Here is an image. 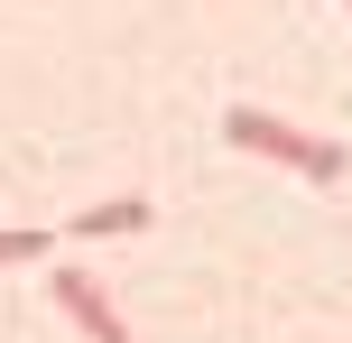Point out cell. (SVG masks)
<instances>
[{"label":"cell","instance_id":"6da1fadb","mask_svg":"<svg viewBox=\"0 0 352 343\" xmlns=\"http://www.w3.org/2000/svg\"><path fill=\"white\" fill-rule=\"evenodd\" d=\"M223 140L241 148V158L297 167V177H316V186H343V177H352V148H343V140L297 130V121H278V111H260V102H232V111H223Z\"/></svg>","mask_w":352,"mask_h":343},{"label":"cell","instance_id":"7a4b0ae2","mask_svg":"<svg viewBox=\"0 0 352 343\" xmlns=\"http://www.w3.org/2000/svg\"><path fill=\"white\" fill-rule=\"evenodd\" d=\"M47 288H56V307H65V325L84 334V343H130V316L102 297L93 269H47Z\"/></svg>","mask_w":352,"mask_h":343},{"label":"cell","instance_id":"3957f363","mask_svg":"<svg viewBox=\"0 0 352 343\" xmlns=\"http://www.w3.org/2000/svg\"><path fill=\"white\" fill-rule=\"evenodd\" d=\"M148 223H158L148 195H111V204H84L74 214V241H121V232H148Z\"/></svg>","mask_w":352,"mask_h":343},{"label":"cell","instance_id":"277c9868","mask_svg":"<svg viewBox=\"0 0 352 343\" xmlns=\"http://www.w3.org/2000/svg\"><path fill=\"white\" fill-rule=\"evenodd\" d=\"M28 260H56V232H0V269H28Z\"/></svg>","mask_w":352,"mask_h":343},{"label":"cell","instance_id":"5b68a950","mask_svg":"<svg viewBox=\"0 0 352 343\" xmlns=\"http://www.w3.org/2000/svg\"><path fill=\"white\" fill-rule=\"evenodd\" d=\"M343 10H352V0H343Z\"/></svg>","mask_w":352,"mask_h":343}]
</instances>
